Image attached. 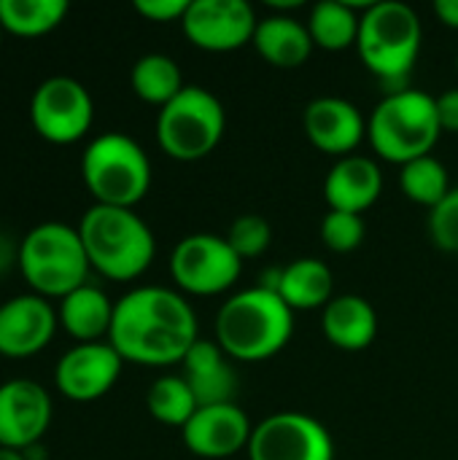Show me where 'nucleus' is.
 Instances as JSON below:
<instances>
[{"instance_id":"nucleus-1","label":"nucleus","mask_w":458,"mask_h":460,"mask_svg":"<svg viewBox=\"0 0 458 460\" xmlns=\"http://www.w3.org/2000/svg\"><path fill=\"white\" fill-rule=\"evenodd\" d=\"M197 340V315L178 291L140 286L116 302L108 342L124 361L140 367L181 364Z\"/></svg>"},{"instance_id":"nucleus-2","label":"nucleus","mask_w":458,"mask_h":460,"mask_svg":"<svg viewBox=\"0 0 458 460\" xmlns=\"http://www.w3.org/2000/svg\"><path fill=\"white\" fill-rule=\"evenodd\" d=\"M424 27L413 5L400 0L370 3L359 19L356 51L364 67L383 84V89H408L421 54Z\"/></svg>"},{"instance_id":"nucleus-3","label":"nucleus","mask_w":458,"mask_h":460,"mask_svg":"<svg viewBox=\"0 0 458 460\" xmlns=\"http://www.w3.org/2000/svg\"><path fill=\"white\" fill-rule=\"evenodd\" d=\"M292 334L294 313L259 286L229 296L216 313V342L235 361H267L289 345Z\"/></svg>"},{"instance_id":"nucleus-4","label":"nucleus","mask_w":458,"mask_h":460,"mask_svg":"<svg viewBox=\"0 0 458 460\" xmlns=\"http://www.w3.org/2000/svg\"><path fill=\"white\" fill-rule=\"evenodd\" d=\"M78 234L89 267L108 280H135L151 267L157 256L154 232L130 208L92 205L81 216Z\"/></svg>"},{"instance_id":"nucleus-5","label":"nucleus","mask_w":458,"mask_h":460,"mask_svg":"<svg viewBox=\"0 0 458 460\" xmlns=\"http://www.w3.org/2000/svg\"><path fill=\"white\" fill-rule=\"evenodd\" d=\"M19 272L30 286V294L43 299H65L76 288L89 283V259L78 229L46 221L32 226L16 251Z\"/></svg>"},{"instance_id":"nucleus-6","label":"nucleus","mask_w":458,"mask_h":460,"mask_svg":"<svg viewBox=\"0 0 458 460\" xmlns=\"http://www.w3.org/2000/svg\"><path fill=\"white\" fill-rule=\"evenodd\" d=\"M440 135L443 127L437 119V100L413 86L386 94L367 121L373 151L400 167L429 156Z\"/></svg>"},{"instance_id":"nucleus-7","label":"nucleus","mask_w":458,"mask_h":460,"mask_svg":"<svg viewBox=\"0 0 458 460\" xmlns=\"http://www.w3.org/2000/svg\"><path fill=\"white\" fill-rule=\"evenodd\" d=\"M81 178L94 205L135 210L151 189V162L130 135L103 132L81 154Z\"/></svg>"},{"instance_id":"nucleus-8","label":"nucleus","mask_w":458,"mask_h":460,"mask_svg":"<svg viewBox=\"0 0 458 460\" xmlns=\"http://www.w3.org/2000/svg\"><path fill=\"white\" fill-rule=\"evenodd\" d=\"M224 129V105L205 86H184L157 116V143L175 162L205 159L221 143Z\"/></svg>"},{"instance_id":"nucleus-9","label":"nucleus","mask_w":458,"mask_h":460,"mask_svg":"<svg viewBox=\"0 0 458 460\" xmlns=\"http://www.w3.org/2000/svg\"><path fill=\"white\" fill-rule=\"evenodd\" d=\"M243 259L219 234H186L170 253V275L175 286L192 296H216L238 283Z\"/></svg>"},{"instance_id":"nucleus-10","label":"nucleus","mask_w":458,"mask_h":460,"mask_svg":"<svg viewBox=\"0 0 458 460\" xmlns=\"http://www.w3.org/2000/svg\"><path fill=\"white\" fill-rule=\"evenodd\" d=\"M30 121L32 129L49 143H78L94 121L92 94L70 75H51L40 81L30 97Z\"/></svg>"},{"instance_id":"nucleus-11","label":"nucleus","mask_w":458,"mask_h":460,"mask_svg":"<svg viewBox=\"0 0 458 460\" xmlns=\"http://www.w3.org/2000/svg\"><path fill=\"white\" fill-rule=\"evenodd\" d=\"M248 460H335V442L324 423L305 412H275L254 426Z\"/></svg>"},{"instance_id":"nucleus-12","label":"nucleus","mask_w":458,"mask_h":460,"mask_svg":"<svg viewBox=\"0 0 458 460\" xmlns=\"http://www.w3.org/2000/svg\"><path fill=\"white\" fill-rule=\"evenodd\" d=\"M256 24L259 19L246 0H189L181 19L186 40L213 54L238 51L251 43Z\"/></svg>"},{"instance_id":"nucleus-13","label":"nucleus","mask_w":458,"mask_h":460,"mask_svg":"<svg viewBox=\"0 0 458 460\" xmlns=\"http://www.w3.org/2000/svg\"><path fill=\"white\" fill-rule=\"evenodd\" d=\"M51 396L49 391L27 377H16L0 385V447L30 450L40 445L51 426Z\"/></svg>"},{"instance_id":"nucleus-14","label":"nucleus","mask_w":458,"mask_h":460,"mask_svg":"<svg viewBox=\"0 0 458 460\" xmlns=\"http://www.w3.org/2000/svg\"><path fill=\"white\" fill-rule=\"evenodd\" d=\"M121 367L124 358L108 340L76 345L59 358L54 369V385L70 402H97L116 385Z\"/></svg>"},{"instance_id":"nucleus-15","label":"nucleus","mask_w":458,"mask_h":460,"mask_svg":"<svg viewBox=\"0 0 458 460\" xmlns=\"http://www.w3.org/2000/svg\"><path fill=\"white\" fill-rule=\"evenodd\" d=\"M251 434L254 426L235 402L200 407L181 429L186 450L205 460L232 458L240 450H248Z\"/></svg>"},{"instance_id":"nucleus-16","label":"nucleus","mask_w":458,"mask_h":460,"mask_svg":"<svg viewBox=\"0 0 458 460\" xmlns=\"http://www.w3.org/2000/svg\"><path fill=\"white\" fill-rule=\"evenodd\" d=\"M57 310L38 294H19L0 305V356L30 358L40 353L57 332Z\"/></svg>"},{"instance_id":"nucleus-17","label":"nucleus","mask_w":458,"mask_h":460,"mask_svg":"<svg viewBox=\"0 0 458 460\" xmlns=\"http://www.w3.org/2000/svg\"><path fill=\"white\" fill-rule=\"evenodd\" d=\"M302 124L310 146L337 159L351 156L367 137V121L362 111L343 97H316L308 102Z\"/></svg>"},{"instance_id":"nucleus-18","label":"nucleus","mask_w":458,"mask_h":460,"mask_svg":"<svg viewBox=\"0 0 458 460\" xmlns=\"http://www.w3.org/2000/svg\"><path fill=\"white\" fill-rule=\"evenodd\" d=\"M381 191H383V172L370 156L362 154L337 159L324 181V199L329 210H343L356 216L370 210L381 199Z\"/></svg>"},{"instance_id":"nucleus-19","label":"nucleus","mask_w":458,"mask_h":460,"mask_svg":"<svg viewBox=\"0 0 458 460\" xmlns=\"http://www.w3.org/2000/svg\"><path fill=\"white\" fill-rule=\"evenodd\" d=\"M184 380L192 388L200 407L229 404L238 391L235 369L229 367V356L219 348V342L197 340L192 350L184 356Z\"/></svg>"},{"instance_id":"nucleus-20","label":"nucleus","mask_w":458,"mask_h":460,"mask_svg":"<svg viewBox=\"0 0 458 460\" xmlns=\"http://www.w3.org/2000/svg\"><path fill=\"white\" fill-rule=\"evenodd\" d=\"M321 332L337 350L359 353L378 337V313L359 294L332 296L321 313Z\"/></svg>"},{"instance_id":"nucleus-21","label":"nucleus","mask_w":458,"mask_h":460,"mask_svg":"<svg viewBox=\"0 0 458 460\" xmlns=\"http://www.w3.org/2000/svg\"><path fill=\"white\" fill-rule=\"evenodd\" d=\"M251 43L262 59H267L273 67H283V70H294V67L305 65L316 49L313 38L308 32V24H302L300 19L286 16V13L265 16L256 24Z\"/></svg>"},{"instance_id":"nucleus-22","label":"nucleus","mask_w":458,"mask_h":460,"mask_svg":"<svg viewBox=\"0 0 458 460\" xmlns=\"http://www.w3.org/2000/svg\"><path fill=\"white\" fill-rule=\"evenodd\" d=\"M113 310H116V302H111L103 288L86 283L76 288L73 294H67L65 299H59L57 318H59V326L78 345H86V342H103V337L111 334Z\"/></svg>"},{"instance_id":"nucleus-23","label":"nucleus","mask_w":458,"mask_h":460,"mask_svg":"<svg viewBox=\"0 0 458 460\" xmlns=\"http://www.w3.org/2000/svg\"><path fill=\"white\" fill-rule=\"evenodd\" d=\"M332 270L321 259H297L281 267L278 296L289 310H324L332 302Z\"/></svg>"},{"instance_id":"nucleus-24","label":"nucleus","mask_w":458,"mask_h":460,"mask_svg":"<svg viewBox=\"0 0 458 460\" xmlns=\"http://www.w3.org/2000/svg\"><path fill=\"white\" fill-rule=\"evenodd\" d=\"M359 19H362V13H356L354 5H348L343 0H321L310 8V16L305 24H308V32H310L316 49L346 51V49L356 46Z\"/></svg>"},{"instance_id":"nucleus-25","label":"nucleus","mask_w":458,"mask_h":460,"mask_svg":"<svg viewBox=\"0 0 458 460\" xmlns=\"http://www.w3.org/2000/svg\"><path fill=\"white\" fill-rule=\"evenodd\" d=\"M130 84H132V92L143 102L157 105V108H165L186 86L178 62L173 57H167V54H146V57H140L132 65Z\"/></svg>"},{"instance_id":"nucleus-26","label":"nucleus","mask_w":458,"mask_h":460,"mask_svg":"<svg viewBox=\"0 0 458 460\" xmlns=\"http://www.w3.org/2000/svg\"><path fill=\"white\" fill-rule=\"evenodd\" d=\"M67 8V0H0V24L16 38H40L62 24Z\"/></svg>"},{"instance_id":"nucleus-27","label":"nucleus","mask_w":458,"mask_h":460,"mask_svg":"<svg viewBox=\"0 0 458 460\" xmlns=\"http://www.w3.org/2000/svg\"><path fill=\"white\" fill-rule=\"evenodd\" d=\"M400 189L410 202L435 210L451 194V178H448L445 164L429 154V156H421V159L402 164Z\"/></svg>"},{"instance_id":"nucleus-28","label":"nucleus","mask_w":458,"mask_h":460,"mask_svg":"<svg viewBox=\"0 0 458 460\" xmlns=\"http://www.w3.org/2000/svg\"><path fill=\"white\" fill-rule=\"evenodd\" d=\"M146 407L154 420H159L162 426H173V429H184L192 420V415L200 410L192 388L186 385L181 375H165L154 380L146 394Z\"/></svg>"},{"instance_id":"nucleus-29","label":"nucleus","mask_w":458,"mask_h":460,"mask_svg":"<svg viewBox=\"0 0 458 460\" xmlns=\"http://www.w3.org/2000/svg\"><path fill=\"white\" fill-rule=\"evenodd\" d=\"M367 224L356 213L329 210L321 221V243L335 253H351L364 243Z\"/></svg>"},{"instance_id":"nucleus-30","label":"nucleus","mask_w":458,"mask_h":460,"mask_svg":"<svg viewBox=\"0 0 458 460\" xmlns=\"http://www.w3.org/2000/svg\"><path fill=\"white\" fill-rule=\"evenodd\" d=\"M227 243L229 248L240 256V259H256L262 256L270 243H273V229L270 224L256 216V213H246L240 218H235L229 224V232H227Z\"/></svg>"},{"instance_id":"nucleus-31","label":"nucleus","mask_w":458,"mask_h":460,"mask_svg":"<svg viewBox=\"0 0 458 460\" xmlns=\"http://www.w3.org/2000/svg\"><path fill=\"white\" fill-rule=\"evenodd\" d=\"M427 229L440 251L458 253V186L451 189V194L435 210H429Z\"/></svg>"},{"instance_id":"nucleus-32","label":"nucleus","mask_w":458,"mask_h":460,"mask_svg":"<svg viewBox=\"0 0 458 460\" xmlns=\"http://www.w3.org/2000/svg\"><path fill=\"white\" fill-rule=\"evenodd\" d=\"M189 0H135V11L148 22H181Z\"/></svg>"},{"instance_id":"nucleus-33","label":"nucleus","mask_w":458,"mask_h":460,"mask_svg":"<svg viewBox=\"0 0 458 460\" xmlns=\"http://www.w3.org/2000/svg\"><path fill=\"white\" fill-rule=\"evenodd\" d=\"M435 100H437V119L443 132H458V89H448Z\"/></svg>"},{"instance_id":"nucleus-34","label":"nucleus","mask_w":458,"mask_h":460,"mask_svg":"<svg viewBox=\"0 0 458 460\" xmlns=\"http://www.w3.org/2000/svg\"><path fill=\"white\" fill-rule=\"evenodd\" d=\"M435 13H437V19L445 27L458 30V0H437L435 3Z\"/></svg>"},{"instance_id":"nucleus-35","label":"nucleus","mask_w":458,"mask_h":460,"mask_svg":"<svg viewBox=\"0 0 458 460\" xmlns=\"http://www.w3.org/2000/svg\"><path fill=\"white\" fill-rule=\"evenodd\" d=\"M0 460H27V458H24V453H19V450L0 447Z\"/></svg>"},{"instance_id":"nucleus-36","label":"nucleus","mask_w":458,"mask_h":460,"mask_svg":"<svg viewBox=\"0 0 458 460\" xmlns=\"http://www.w3.org/2000/svg\"><path fill=\"white\" fill-rule=\"evenodd\" d=\"M8 264V248H5V243L0 240V270Z\"/></svg>"},{"instance_id":"nucleus-37","label":"nucleus","mask_w":458,"mask_h":460,"mask_svg":"<svg viewBox=\"0 0 458 460\" xmlns=\"http://www.w3.org/2000/svg\"><path fill=\"white\" fill-rule=\"evenodd\" d=\"M0 43H3V24H0Z\"/></svg>"},{"instance_id":"nucleus-38","label":"nucleus","mask_w":458,"mask_h":460,"mask_svg":"<svg viewBox=\"0 0 458 460\" xmlns=\"http://www.w3.org/2000/svg\"><path fill=\"white\" fill-rule=\"evenodd\" d=\"M456 70H458V54H456Z\"/></svg>"}]
</instances>
